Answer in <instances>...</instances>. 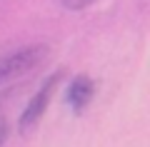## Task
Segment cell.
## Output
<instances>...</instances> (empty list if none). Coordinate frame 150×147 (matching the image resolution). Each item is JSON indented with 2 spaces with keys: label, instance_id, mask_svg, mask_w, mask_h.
Masks as SVG:
<instances>
[{
  "label": "cell",
  "instance_id": "cell-3",
  "mask_svg": "<svg viewBox=\"0 0 150 147\" xmlns=\"http://www.w3.org/2000/svg\"><path fill=\"white\" fill-rule=\"evenodd\" d=\"M93 97H95V80L90 75L80 72V75H75V77H70L68 92H65V102H68L73 115H83L85 107L93 102Z\"/></svg>",
  "mask_w": 150,
  "mask_h": 147
},
{
  "label": "cell",
  "instance_id": "cell-1",
  "mask_svg": "<svg viewBox=\"0 0 150 147\" xmlns=\"http://www.w3.org/2000/svg\"><path fill=\"white\" fill-rule=\"evenodd\" d=\"M48 58H50V47L43 45V42H33V45H25V47L13 50V53L0 55V87L35 72L38 68L45 65Z\"/></svg>",
  "mask_w": 150,
  "mask_h": 147
},
{
  "label": "cell",
  "instance_id": "cell-4",
  "mask_svg": "<svg viewBox=\"0 0 150 147\" xmlns=\"http://www.w3.org/2000/svg\"><path fill=\"white\" fill-rule=\"evenodd\" d=\"M98 0H60V5L65 8V10H85V8L95 5Z\"/></svg>",
  "mask_w": 150,
  "mask_h": 147
},
{
  "label": "cell",
  "instance_id": "cell-2",
  "mask_svg": "<svg viewBox=\"0 0 150 147\" xmlns=\"http://www.w3.org/2000/svg\"><path fill=\"white\" fill-rule=\"evenodd\" d=\"M63 77H65L63 68L55 70V72H50V77H45L43 82H40V87L30 95V100L25 102L20 117H18V135L20 137H28L38 125H40V120L45 117V112H48V107H50V100H53L55 90L60 87Z\"/></svg>",
  "mask_w": 150,
  "mask_h": 147
},
{
  "label": "cell",
  "instance_id": "cell-5",
  "mask_svg": "<svg viewBox=\"0 0 150 147\" xmlns=\"http://www.w3.org/2000/svg\"><path fill=\"white\" fill-rule=\"evenodd\" d=\"M8 135H10V125H8V120H5V115L0 112V147L8 142Z\"/></svg>",
  "mask_w": 150,
  "mask_h": 147
}]
</instances>
